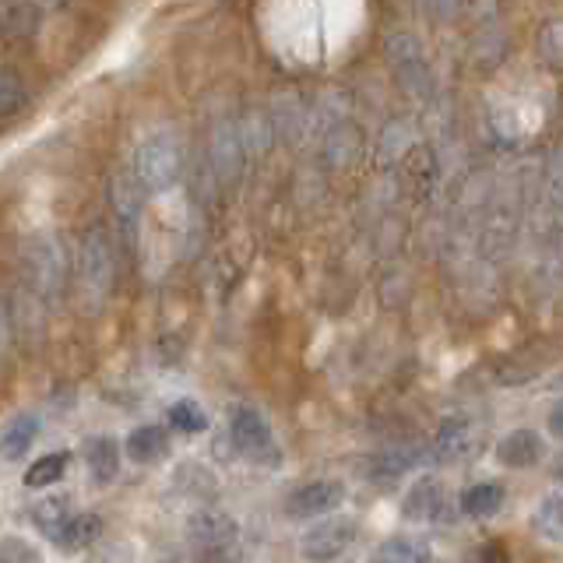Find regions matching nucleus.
I'll list each match as a JSON object with an SVG mask.
<instances>
[{"label":"nucleus","instance_id":"a211bd4d","mask_svg":"<svg viewBox=\"0 0 563 563\" xmlns=\"http://www.w3.org/2000/svg\"><path fill=\"white\" fill-rule=\"evenodd\" d=\"M70 465V454L67 451H57V454H43L40 462H32V468L25 472V486L29 489H43L49 483H57L60 475L67 472Z\"/></svg>","mask_w":563,"mask_h":563},{"label":"nucleus","instance_id":"20e7f679","mask_svg":"<svg viewBox=\"0 0 563 563\" xmlns=\"http://www.w3.org/2000/svg\"><path fill=\"white\" fill-rule=\"evenodd\" d=\"M356 518H324V521H317L310 532L303 536V556L307 560H313V563H328V560H334V556H342L349 545H352V539H356Z\"/></svg>","mask_w":563,"mask_h":563},{"label":"nucleus","instance_id":"2eb2a0df","mask_svg":"<svg viewBox=\"0 0 563 563\" xmlns=\"http://www.w3.org/2000/svg\"><path fill=\"white\" fill-rule=\"evenodd\" d=\"M419 457H422V451H416V448H391V451H380L366 468L377 483H384V479H398V475L416 468Z\"/></svg>","mask_w":563,"mask_h":563},{"label":"nucleus","instance_id":"1a4fd4ad","mask_svg":"<svg viewBox=\"0 0 563 563\" xmlns=\"http://www.w3.org/2000/svg\"><path fill=\"white\" fill-rule=\"evenodd\" d=\"M99 536H102V518L99 515H70L60 525V532L53 536V542H57L64 553H81L92 542H99Z\"/></svg>","mask_w":563,"mask_h":563},{"label":"nucleus","instance_id":"f257e3e1","mask_svg":"<svg viewBox=\"0 0 563 563\" xmlns=\"http://www.w3.org/2000/svg\"><path fill=\"white\" fill-rule=\"evenodd\" d=\"M134 169H137V180L145 190H169L176 180H180V169H184V152H180V141L173 134H155L148 137L145 145L137 148L134 158Z\"/></svg>","mask_w":563,"mask_h":563},{"label":"nucleus","instance_id":"0eeeda50","mask_svg":"<svg viewBox=\"0 0 563 563\" xmlns=\"http://www.w3.org/2000/svg\"><path fill=\"white\" fill-rule=\"evenodd\" d=\"M236 539V521L222 515V510H201L190 521V545L201 556H219L225 553Z\"/></svg>","mask_w":563,"mask_h":563},{"label":"nucleus","instance_id":"4468645a","mask_svg":"<svg viewBox=\"0 0 563 563\" xmlns=\"http://www.w3.org/2000/svg\"><path fill=\"white\" fill-rule=\"evenodd\" d=\"M85 462H88V472L96 475L99 483H110L117 468H120V448L113 437H92L85 444Z\"/></svg>","mask_w":563,"mask_h":563},{"label":"nucleus","instance_id":"dca6fc26","mask_svg":"<svg viewBox=\"0 0 563 563\" xmlns=\"http://www.w3.org/2000/svg\"><path fill=\"white\" fill-rule=\"evenodd\" d=\"M504 504V489L497 483H475L462 493V510L468 518H489Z\"/></svg>","mask_w":563,"mask_h":563},{"label":"nucleus","instance_id":"5701e85b","mask_svg":"<svg viewBox=\"0 0 563 563\" xmlns=\"http://www.w3.org/2000/svg\"><path fill=\"white\" fill-rule=\"evenodd\" d=\"M536 525H539V532H542L545 539H553V542L560 539V497H556V493L539 507Z\"/></svg>","mask_w":563,"mask_h":563},{"label":"nucleus","instance_id":"b1692460","mask_svg":"<svg viewBox=\"0 0 563 563\" xmlns=\"http://www.w3.org/2000/svg\"><path fill=\"white\" fill-rule=\"evenodd\" d=\"M465 563H510V556L500 550L497 542H483V545H475V550L465 556Z\"/></svg>","mask_w":563,"mask_h":563},{"label":"nucleus","instance_id":"f03ea898","mask_svg":"<svg viewBox=\"0 0 563 563\" xmlns=\"http://www.w3.org/2000/svg\"><path fill=\"white\" fill-rule=\"evenodd\" d=\"M113 275H117L113 240H110V233H106V225H96L81 243V289H85V296L92 299V303L106 299V292L113 289Z\"/></svg>","mask_w":563,"mask_h":563},{"label":"nucleus","instance_id":"f3484780","mask_svg":"<svg viewBox=\"0 0 563 563\" xmlns=\"http://www.w3.org/2000/svg\"><path fill=\"white\" fill-rule=\"evenodd\" d=\"M70 518V497H43L40 504H32V521L43 528L53 539L60 532V525Z\"/></svg>","mask_w":563,"mask_h":563},{"label":"nucleus","instance_id":"6ab92c4d","mask_svg":"<svg viewBox=\"0 0 563 563\" xmlns=\"http://www.w3.org/2000/svg\"><path fill=\"white\" fill-rule=\"evenodd\" d=\"M374 563H430V550L416 539H391L380 545Z\"/></svg>","mask_w":563,"mask_h":563},{"label":"nucleus","instance_id":"7ed1b4c3","mask_svg":"<svg viewBox=\"0 0 563 563\" xmlns=\"http://www.w3.org/2000/svg\"><path fill=\"white\" fill-rule=\"evenodd\" d=\"M229 433H233L236 451H243L246 457H254V462H268V465L278 462L272 427L264 422V416L257 409H251V405H236V409L229 412Z\"/></svg>","mask_w":563,"mask_h":563},{"label":"nucleus","instance_id":"4be33fe9","mask_svg":"<svg viewBox=\"0 0 563 563\" xmlns=\"http://www.w3.org/2000/svg\"><path fill=\"white\" fill-rule=\"evenodd\" d=\"M35 22H40V8H29V4L0 8V32H32Z\"/></svg>","mask_w":563,"mask_h":563},{"label":"nucleus","instance_id":"412c9836","mask_svg":"<svg viewBox=\"0 0 563 563\" xmlns=\"http://www.w3.org/2000/svg\"><path fill=\"white\" fill-rule=\"evenodd\" d=\"M22 102H25V81H22L18 70L4 67V70H0V117L14 113Z\"/></svg>","mask_w":563,"mask_h":563},{"label":"nucleus","instance_id":"ddd939ff","mask_svg":"<svg viewBox=\"0 0 563 563\" xmlns=\"http://www.w3.org/2000/svg\"><path fill=\"white\" fill-rule=\"evenodd\" d=\"M440 507H444V489H440V483L437 479H419L409 497H405V518L430 521V518L440 515Z\"/></svg>","mask_w":563,"mask_h":563},{"label":"nucleus","instance_id":"aec40b11","mask_svg":"<svg viewBox=\"0 0 563 563\" xmlns=\"http://www.w3.org/2000/svg\"><path fill=\"white\" fill-rule=\"evenodd\" d=\"M169 422H173V430H180V433H201V430H208V416L201 412V405L190 401V398L173 405Z\"/></svg>","mask_w":563,"mask_h":563},{"label":"nucleus","instance_id":"39448f33","mask_svg":"<svg viewBox=\"0 0 563 563\" xmlns=\"http://www.w3.org/2000/svg\"><path fill=\"white\" fill-rule=\"evenodd\" d=\"M342 504H345V486L339 479H317L292 493L286 500V515L296 521H307V518L331 515V510H339Z\"/></svg>","mask_w":563,"mask_h":563},{"label":"nucleus","instance_id":"9d476101","mask_svg":"<svg viewBox=\"0 0 563 563\" xmlns=\"http://www.w3.org/2000/svg\"><path fill=\"white\" fill-rule=\"evenodd\" d=\"M123 451H128V457L137 465H155V462H163L169 451V433L163 427H137L131 430Z\"/></svg>","mask_w":563,"mask_h":563},{"label":"nucleus","instance_id":"9b49d317","mask_svg":"<svg viewBox=\"0 0 563 563\" xmlns=\"http://www.w3.org/2000/svg\"><path fill=\"white\" fill-rule=\"evenodd\" d=\"M40 437V419L35 416H14L4 433H0V462H18L29 448H32V440Z\"/></svg>","mask_w":563,"mask_h":563},{"label":"nucleus","instance_id":"423d86ee","mask_svg":"<svg viewBox=\"0 0 563 563\" xmlns=\"http://www.w3.org/2000/svg\"><path fill=\"white\" fill-rule=\"evenodd\" d=\"M29 286L43 296H53L64 282V246L57 240H35L32 251L25 254Z\"/></svg>","mask_w":563,"mask_h":563},{"label":"nucleus","instance_id":"393cba45","mask_svg":"<svg viewBox=\"0 0 563 563\" xmlns=\"http://www.w3.org/2000/svg\"><path fill=\"white\" fill-rule=\"evenodd\" d=\"M131 545L128 542H110V545H102V550L92 556V563H131Z\"/></svg>","mask_w":563,"mask_h":563},{"label":"nucleus","instance_id":"f8f14e48","mask_svg":"<svg viewBox=\"0 0 563 563\" xmlns=\"http://www.w3.org/2000/svg\"><path fill=\"white\" fill-rule=\"evenodd\" d=\"M475 427L468 419H451L444 422V430L437 437V454L444 462H462V457H472L475 451Z\"/></svg>","mask_w":563,"mask_h":563},{"label":"nucleus","instance_id":"6e6552de","mask_svg":"<svg viewBox=\"0 0 563 563\" xmlns=\"http://www.w3.org/2000/svg\"><path fill=\"white\" fill-rule=\"evenodd\" d=\"M542 454H545V444H542V437L536 430L507 433L500 440V448H497L500 465H507V468H532V465L542 462Z\"/></svg>","mask_w":563,"mask_h":563}]
</instances>
